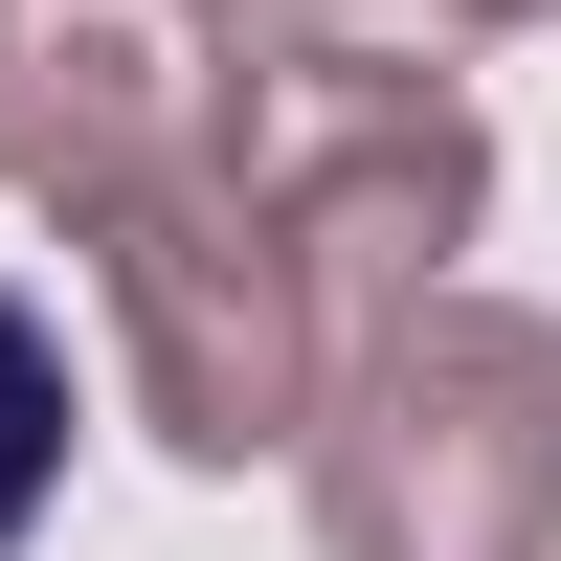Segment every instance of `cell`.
Here are the masks:
<instances>
[{"label": "cell", "instance_id": "6da1fadb", "mask_svg": "<svg viewBox=\"0 0 561 561\" xmlns=\"http://www.w3.org/2000/svg\"><path fill=\"white\" fill-rule=\"evenodd\" d=\"M45 494H68V337L0 293V561L45 539Z\"/></svg>", "mask_w": 561, "mask_h": 561}]
</instances>
